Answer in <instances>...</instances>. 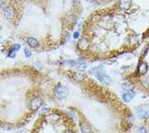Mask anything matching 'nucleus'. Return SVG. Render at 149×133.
<instances>
[{
	"label": "nucleus",
	"mask_w": 149,
	"mask_h": 133,
	"mask_svg": "<svg viewBox=\"0 0 149 133\" xmlns=\"http://www.w3.org/2000/svg\"><path fill=\"white\" fill-rule=\"evenodd\" d=\"M54 93H55V95L57 96L58 98L63 100V98H67L68 93H69V91H68V89L66 87H64V85H57V87H55V89H54Z\"/></svg>",
	"instance_id": "1"
},
{
	"label": "nucleus",
	"mask_w": 149,
	"mask_h": 133,
	"mask_svg": "<svg viewBox=\"0 0 149 133\" xmlns=\"http://www.w3.org/2000/svg\"><path fill=\"white\" fill-rule=\"evenodd\" d=\"M42 105V98L41 96H36V98H34L32 101H31V109L33 110V111H35V110L39 109L40 107H41Z\"/></svg>",
	"instance_id": "2"
},
{
	"label": "nucleus",
	"mask_w": 149,
	"mask_h": 133,
	"mask_svg": "<svg viewBox=\"0 0 149 133\" xmlns=\"http://www.w3.org/2000/svg\"><path fill=\"white\" fill-rule=\"evenodd\" d=\"M15 14H16L15 9L13 7H11V6L10 7H7V8L4 9V16L7 18V19H10V20L14 19Z\"/></svg>",
	"instance_id": "3"
},
{
	"label": "nucleus",
	"mask_w": 149,
	"mask_h": 133,
	"mask_svg": "<svg viewBox=\"0 0 149 133\" xmlns=\"http://www.w3.org/2000/svg\"><path fill=\"white\" fill-rule=\"evenodd\" d=\"M78 45H79V48H80L82 51H87V49H89V46H90L89 41H87L85 38H82Z\"/></svg>",
	"instance_id": "4"
},
{
	"label": "nucleus",
	"mask_w": 149,
	"mask_h": 133,
	"mask_svg": "<svg viewBox=\"0 0 149 133\" xmlns=\"http://www.w3.org/2000/svg\"><path fill=\"white\" fill-rule=\"evenodd\" d=\"M147 64L144 62H140L138 65V73L140 74V75H144V74L147 73Z\"/></svg>",
	"instance_id": "5"
},
{
	"label": "nucleus",
	"mask_w": 149,
	"mask_h": 133,
	"mask_svg": "<svg viewBox=\"0 0 149 133\" xmlns=\"http://www.w3.org/2000/svg\"><path fill=\"white\" fill-rule=\"evenodd\" d=\"M119 5H120V8L123 9V10H128L131 6V0H120Z\"/></svg>",
	"instance_id": "6"
},
{
	"label": "nucleus",
	"mask_w": 149,
	"mask_h": 133,
	"mask_svg": "<svg viewBox=\"0 0 149 133\" xmlns=\"http://www.w3.org/2000/svg\"><path fill=\"white\" fill-rule=\"evenodd\" d=\"M96 78L99 80L100 83H110V78L105 75H98L96 76Z\"/></svg>",
	"instance_id": "7"
},
{
	"label": "nucleus",
	"mask_w": 149,
	"mask_h": 133,
	"mask_svg": "<svg viewBox=\"0 0 149 133\" xmlns=\"http://www.w3.org/2000/svg\"><path fill=\"white\" fill-rule=\"evenodd\" d=\"M137 112H138V116L140 118H146V117L149 116V110L143 109V108H139Z\"/></svg>",
	"instance_id": "8"
},
{
	"label": "nucleus",
	"mask_w": 149,
	"mask_h": 133,
	"mask_svg": "<svg viewBox=\"0 0 149 133\" xmlns=\"http://www.w3.org/2000/svg\"><path fill=\"white\" fill-rule=\"evenodd\" d=\"M27 43H28V45L31 48H36V47L38 46V41L35 38H29V39L27 40Z\"/></svg>",
	"instance_id": "9"
},
{
	"label": "nucleus",
	"mask_w": 149,
	"mask_h": 133,
	"mask_svg": "<svg viewBox=\"0 0 149 133\" xmlns=\"http://www.w3.org/2000/svg\"><path fill=\"white\" fill-rule=\"evenodd\" d=\"M81 130H82L83 133H92V128L90 127L87 124H82V125H81Z\"/></svg>",
	"instance_id": "10"
},
{
	"label": "nucleus",
	"mask_w": 149,
	"mask_h": 133,
	"mask_svg": "<svg viewBox=\"0 0 149 133\" xmlns=\"http://www.w3.org/2000/svg\"><path fill=\"white\" fill-rule=\"evenodd\" d=\"M59 118V115L56 113H52V114H49L47 116V120H49L50 122H56V120Z\"/></svg>",
	"instance_id": "11"
},
{
	"label": "nucleus",
	"mask_w": 149,
	"mask_h": 133,
	"mask_svg": "<svg viewBox=\"0 0 149 133\" xmlns=\"http://www.w3.org/2000/svg\"><path fill=\"white\" fill-rule=\"evenodd\" d=\"M122 87L127 91H133V85H131L130 83H124L122 85Z\"/></svg>",
	"instance_id": "12"
},
{
	"label": "nucleus",
	"mask_w": 149,
	"mask_h": 133,
	"mask_svg": "<svg viewBox=\"0 0 149 133\" xmlns=\"http://www.w3.org/2000/svg\"><path fill=\"white\" fill-rule=\"evenodd\" d=\"M122 100L125 101V102H129V101L132 100V95L130 93H124L122 95Z\"/></svg>",
	"instance_id": "13"
},
{
	"label": "nucleus",
	"mask_w": 149,
	"mask_h": 133,
	"mask_svg": "<svg viewBox=\"0 0 149 133\" xmlns=\"http://www.w3.org/2000/svg\"><path fill=\"white\" fill-rule=\"evenodd\" d=\"M74 76V78L76 80H79V82H81V80H83V76L82 74H80V73H76V74H74L73 75Z\"/></svg>",
	"instance_id": "14"
},
{
	"label": "nucleus",
	"mask_w": 149,
	"mask_h": 133,
	"mask_svg": "<svg viewBox=\"0 0 149 133\" xmlns=\"http://www.w3.org/2000/svg\"><path fill=\"white\" fill-rule=\"evenodd\" d=\"M41 109H40V114H42V115H48V111H49V108L45 107V106H41L40 107Z\"/></svg>",
	"instance_id": "15"
},
{
	"label": "nucleus",
	"mask_w": 149,
	"mask_h": 133,
	"mask_svg": "<svg viewBox=\"0 0 149 133\" xmlns=\"http://www.w3.org/2000/svg\"><path fill=\"white\" fill-rule=\"evenodd\" d=\"M19 50H20V45L19 44H14L12 47H11V51L15 52V53H16L17 51H19Z\"/></svg>",
	"instance_id": "16"
},
{
	"label": "nucleus",
	"mask_w": 149,
	"mask_h": 133,
	"mask_svg": "<svg viewBox=\"0 0 149 133\" xmlns=\"http://www.w3.org/2000/svg\"><path fill=\"white\" fill-rule=\"evenodd\" d=\"M24 54L27 58H29V57H31V55H32V52L30 51L29 48H24Z\"/></svg>",
	"instance_id": "17"
},
{
	"label": "nucleus",
	"mask_w": 149,
	"mask_h": 133,
	"mask_svg": "<svg viewBox=\"0 0 149 133\" xmlns=\"http://www.w3.org/2000/svg\"><path fill=\"white\" fill-rule=\"evenodd\" d=\"M137 133H147V130H146V128L144 126H140L138 128V130H137Z\"/></svg>",
	"instance_id": "18"
},
{
	"label": "nucleus",
	"mask_w": 149,
	"mask_h": 133,
	"mask_svg": "<svg viewBox=\"0 0 149 133\" xmlns=\"http://www.w3.org/2000/svg\"><path fill=\"white\" fill-rule=\"evenodd\" d=\"M8 57L9 58H15V57H16V53H15V52L10 51V52H9V54H8Z\"/></svg>",
	"instance_id": "19"
},
{
	"label": "nucleus",
	"mask_w": 149,
	"mask_h": 133,
	"mask_svg": "<svg viewBox=\"0 0 149 133\" xmlns=\"http://www.w3.org/2000/svg\"><path fill=\"white\" fill-rule=\"evenodd\" d=\"M2 127H3L4 129H9V130H10V129H12L13 126H12V125H10V124H5V125L2 126Z\"/></svg>",
	"instance_id": "20"
},
{
	"label": "nucleus",
	"mask_w": 149,
	"mask_h": 133,
	"mask_svg": "<svg viewBox=\"0 0 149 133\" xmlns=\"http://www.w3.org/2000/svg\"><path fill=\"white\" fill-rule=\"evenodd\" d=\"M79 37H80V34H79V32H74V39H78Z\"/></svg>",
	"instance_id": "21"
},
{
	"label": "nucleus",
	"mask_w": 149,
	"mask_h": 133,
	"mask_svg": "<svg viewBox=\"0 0 149 133\" xmlns=\"http://www.w3.org/2000/svg\"><path fill=\"white\" fill-rule=\"evenodd\" d=\"M0 9H5L4 8V2L3 1H0Z\"/></svg>",
	"instance_id": "22"
},
{
	"label": "nucleus",
	"mask_w": 149,
	"mask_h": 133,
	"mask_svg": "<svg viewBox=\"0 0 149 133\" xmlns=\"http://www.w3.org/2000/svg\"><path fill=\"white\" fill-rule=\"evenodd\" d=\"M73 1L74 2V4H76V5H77V4H79V3H80V1H79V0H73Z\"/></svg>",
	"instance_id": "23"
},
{
	"label": "nucleus",
	"mask_w": 149,
	"mask_h": 133,
	"mask_svg": "<svg viewBox=\"0 0 149 133\" xmlns=\"http://www.w3.org/2000/svg\"><path fill=\"white\" fill-rule=\"evenodd\" d=\"M65 133H74V132H73V131H72V130L68 129V130H66V131H65Z\"/></svg>",
	"instance_id": "24"
},
{
	"label": "nucleus",
	"mask_w": 149,
	"mask_h": 133,
	"mask_svg": "<svg viewBox=\"0 0 149 133\" xmlns=\"http://www.w3.org/2000/svg\"><path fill=\"white\" fill-rule=\"evenodd\" d=\"M22 1H25V0H22Z\"/></svg>",
	"instance_id": "25"
}]
</instances>
